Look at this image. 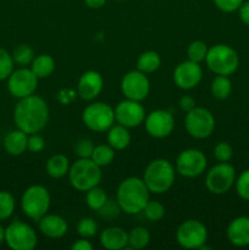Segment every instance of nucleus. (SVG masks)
<instances>
[{"instance_id":"obj_1","label":"nucleus","mask_w":249,"mask_h":250,"mask_svg":"<svg viewBox=\"0 0 249 250\" xmlns=\"http://www.w3.org/2000/svg\"><path fill=\"white\" fill-rule=\"evenodd\" d=\"M14 120L17 128L24 133H39L49 121V106L45 100L32 94L22 98L14 110Z\"/></svg>"},{"instance_id":"obj_2","label":"nucleus","mask_w":249,"mask_h":250,"mask_svg":"<svg viewBox=\"0 0 249 250\" xmlns=\"http://www.w3.org/2000/svg\"><path fill=\"white\" fill-rule=\"evenodd\" d=\"M148 187L144 181L138 177H128L120 183L117 188L116 202L121 208V211L128 215H136L143 211L149 202Z\"/></svg>"},{"instance_id":"obj_3","label":"nucleus","mask_w":249,"mask_h":250,"mask_svg":"<svg viewBox=\"0 0 249 250\" xmlns=\"http://www.w3.org/2000/svg\"><path fill=\"white\" fill-rule=\"evenodd\" d=\"M175 176L176 171L170 161L166 159H156L146 166L143 181L149 192L154 194H163L172 187Z\"/></svg>"},{"instance_id":"obj_4","label":"nucleus","mask_w":249,"mask_h":250,"mask_svg":"<svg viewBox=\"0 0 249 250\" xmlns=\"http://www.w3.org/2000/svg\"><path fill=\"white\" fill-rule=\"evenodd\" d=\"M67 175L71 186L80 192H87L102 182V167L90 158L78 159L70 166Z\"/></svg>"},{"instance_id":"obj_5","label":"nucleus","mask_w":249,"mask_h":250,"mask_svg":"<svg viewBox=\"0 0 249 250\" xmlns=\"http://www.w3.org/2000/svg\"><path fill=\"white\" fill-rule=\"evenodd\" d=\"M205 62L209 70L215 75L231 76L239 65L238 54L226 44H216L208 50Z\"/></svg>"},{"instance_id":"obj_6","label":"nucleus","mask_w":249,"mask_h":250,"mask_svg":"<svg viewBox=\"0 0 249 250\" xmlns=\"http://www.w3.org/2000/svg\"><path fill=\"white\" fill-rule=\"evenodd\" d=\"M21 207L27 217L38 222L44 215H46L50 207L49 190L43 186H31L22 195Z\"/></svg>"},{"instance_id":"obj_7","label":"nucleus","mask_w":249,"mask_h":250,"mask_svg":"<svg viewBox=\"0 0 249 250\" xmlns=\"http://www.w3.org/2000/svg\"><path fill=\"white\" fill-rule=\"evenodd\" d=\"M82 120L90 131L106 132L115 124V109L106 103H93L83 110Z\"/></svg>"},{"instance_id":"obj_8","label":"nucleus","mask_w":249,"mask_h":250,"mask_svg":"<svg viewBox=\"0 0 249 250\" xmlns=\"http://www.w3.org/2000/svg\"><path fill=\"white\" fill-rule=\"evenodd\" d=\"M5 242L12 250H32L38 243V237L29 225L15 220L5 229Z\"/></svg>"},{"instance_id":"obj_9","label":"nucleus","mask_w":249,"mask_h":250,"mask_svg":"<svg viewBox=\"0 0 249 250\" xmlns=\"http://www.w3.org/2000/svg\"><path fill=\"white\" fill-rule=\"evenodd\" d=\"M185 126L189 136L195 139H205L212 134L215 129V117L205 107L192 109L186 114Z\"/></svg>"},{"instance_id":"obj_10","label":"nucleus","mask_w":249,"mask_h":250,"mask_svg":"<svg viewBox=\"0 0 249 250\" xmlns=\"http://www.w3.org/2000/svg\"><path fill=\"white\" fill-rule=\"evenodd\" d=\"M236 183V171L228 163H220L209 170L205 177V186L212 194H225Z\"/></svg>"},{"instance_id":"obj_11","label":"nucleus","mask_w":249,"mask_h":250,"mask_svg":"<svg viewBox=\"0 0 249 250\" xmlns=\"http://www.w3.org/2000/svg\"><path fill=\"white\" fill-rule=\"evenodd\" d=\"M208 229L198 220H187L178 226L176 241L185 249H200L207 243Z\"/></svg>"},{"instance_id":"obj_12","label":"nucleus","mask_w":249,"mask_h":250,"mask_svg":"<svg viewBox=\"0 0 249 250\" xmlns=\"http://www.w3.org/2000/svg\"><path fill=\"white\" fill-rule=\"evenodd\" d=\"M208 165V159L203 151L198 149H186L181 151L176 160V171L181 176L194 178L202 175Z\"/></svg>"},{"instance_id":"obj_13","label":"nucleus","mask_w":249,"mask_h":250,"mask_svg":"<svg viewBox=\"0 0 249 250\" xmlns=\"http://www.w3.org/2000/svg\"><path fill=\"white\" fill-rule=\"evenodd\" d=\"M38 85V77L33 73L31 68L21 67L12 71L7 78V88L12 97L22 98L29 97L33 94Z\"/></svg>"},{"instance_id":"obj_14","label":"nucleus","mask_w":249,"mask_h":250,"mask_svg":"<svg viewBox=\"0 0 249 250\" xmlns=\"http://www.w3.org/2000/svg\"><path fill=\"white\" fill-rule=\"evenodd\" d=\"M121 90L126 99L142 102L149 95L150 82L145 73L138 70L129 71L122 78Z\"/></svg>"},{"instance_id":"obj_15","label":"nucleus","mask_w":249,"mask_h":250,"mask_svg":"<svg viewBox=\"0 0 249 250\" xmlns=\"http://www.w3.org/2000/svg\"><path fill=\"white\" fill-rule=\"evenodd\" d=\"M145 109L141 102L126 99L120 102L115 107V121L127 128L141 126L145 120Z\"/></svg>"},{"instance_id":"obj_16","label":"nucleus","mask_w":249,"mask_h":250,"mask_svg":"<svg viewBox=\"0 0 249 250\" xmlns=\"http://www.w3.org/2000/svg\"><path fill=\"white\" fill-rule=\"evenodd\" d=\"M144 125L149 136L163 139L172 133L175 128V120L172 114L166 110H154L146 115Z\"/></svg>"},{"instance_id":"obj_17","label":"nucleus","mask_w":249,"mask_h":250,"mask_svg":"<svg viewBox=\"0 0 249 250\" xmlns=\"http://www.w3.org/2000/svg\"><path fill=\"white\" fill-rule=\"evenodd\" d=\"M203 78V70L200 65L194 61H183L176 66L173 71V82L178 88L189 90L197 87Z\"/></svg>"},{"instance_id":"obj_18","label":"nucleus","mask_w":249,"mask_h":250,"mask_svg":"<svg viewBox=\"0 0 249 250\" xmlns=\"http://www.w3.org/2000/svg\"><path fill=\"white\" fill-rule=\"evenodd\" d=\"M104 80L97 71H85L78 80L77 93L83 100H93L102 93Z\"/></svg>"},{"instance_id":"obj_19","label":"nucleus","mask_w":249,"mask_h":250,"mask_svg":"<svg viewBox=\"0 0 249 250\" xmlns=\"http://www.w3.org/2000/svg\"><path fill=\"white\" fill-rule=\"evenodd\" d=\"M39 231L44 234V236L49 237V238H61L67 233V222L60 215L50 214L44 215L41 220L38 221Z\"/></svg>"},{"instance_id":"obj_20","label":"nucleus","mask_w":249,"mask_h":250,"mask_svg":"<svg viewBox=\"0 0 249 250\" xmlns=\"http://www.w3.org/2000/svg\"><path fill=\"white\" fill-rule=\"evenodd\" d=\"M227 238L236 247L249 246V217L239 216L232 220L227 227Z\"/></svg>"},{"instance_id":"obj_21","label":"nucleus","mask_w":249,"mask_h":250,"mask_svg":"<svg viewBox=\"0 0 249 250\" xmlns=\"http://www.w3.org/2000/svg\"><path fill=\"white\" fill-rule=\"evenodd\" d=\"M100 244L107 250L124 249L128 246V233L121 227H107L100 233Z\"/></svg>"},{"instance_id":"obj_22","label":"nucleus","mask_w":249,"mask_h":250,"mask_svg":"<svg viewBox=\"0 0 249 250\" xmlns=\"http://www.w3.org/2000/svg\"><path fill=\"white\" fill-rule=\"evenodd\" d=\"M27 136L28 134L19 128L7 133L4 139V148L6 153L14 156L22 155L27 150V143H28Z\"/></svg>"},{"instance_id":"obj_23","label":"nucleus","mask_w":249,"mask_h":250,"mask_svg":"<svg viewBox=\"0 0 249 250\" xmlns=\"http://www.w3.org/2000/svg\"><path fill=\"white\" fill-rule=\"evenodd\" d=\"M107 143L115 150H124L131 143V133L128 128L122 125H112L107 129Z\"/></svg>"},{"instance_id":"obj_24","label":"nucleus","mask_w":249,"mask_h":250,"mask_svg":"<svg viewBox=\"0 0 249 250\" xmlns=\"http://www.w3.org/2000/svg\"><path fill=\"white\" fill-rule=\"evenodd\" d=\"M46 173L53 178H62L70 170L68 159L62 154H55L46 161Z\"/></svg>"},{"instance_id":"obj_25","label":"nucleus","mask_w":249,"mask_h":250,"mask_svg":"<svg viewBox=\"0 0 249 250\" xmlns=\"http://www.w3.org/2000/svg\"><path fill=\"white\" fill-rule=\"evenodd\" d=\"M31 70L39 78H46L55 70V61L48 54H41L33 59L31 63Z\"/></svg>"},{"instance_id":"obj_26","label":"nucleus","mask_w":249,"mask_h":250,"mask_svg":"<svg viewBox=\"0 0 249 250\" xmlns=\"http://www.w3.org/2000/svg\"><path fill=\"white\" fill-rule=\"evenodd\" d=\"M161 58L156 51L149 50L142 54L137 61V70L143 73H153L160 67Z\"/></svg>"},{"instance_id":"obj_27","label":"nucleus","mask_w":249,"mask_h":250,"mask_svg":"<svg viewBox=\"0 0 249 250\" xmlns=\"http://www.w3.org/2000/svg\"><path fill=\"white\" fill-rule=\"evenodd\" d=\"M150 242V233L144 227H134L128 232V247L132 249H144Z\"/></svg>"},{"instance_id":"obj_28","label":"nucleus","mask_w":249,"mask_h":250,"mask_svg":"<svg viewBox=\"0 0 249 250\" xmlns=\"http://www.w3.org/2000/svg\"><path fill=\"white\" fill-rule=\"evenodd\" d=\"M232 92V83L228 76L217 75L211 83L212 97L219 100H225L229 97Z\"/></svg>"},{"instance_id":"obj_29","label":"nucleus","mask_w":249,"mask_h":250,"mask_svg":"<svg viewBox=\"0 0 249 250\" xmlns=\"http://www.w3.org/2000/svg\"><path fill=\"white\" fill-rule=\"evenodd\" d=\"M90 159L100 167L109 166L115 159V149L110 146L109 144L107 146L100 144V146H94V150H93Z\"/></svg>"},{"instance_id":"obj_30","label":"nucleus","mask_w":249,"mask_h":250,"mask_svg":"<svg viewBox=\"0 0 249 250\" xmlns=\"http://www.w3.org/2000/svg\"><path fill=\"white\" fill-rule=\"evenodd\" d=\"M106 202V193H105V190L103 189V188H100L99 186L93 187L90 188L89 190H87V194H85V203H87L89 209L94 210V211H99Z\"/></svg>"},{"instance_id":"obj_31","label":"nucleus","mask_w":249,"mask_h":250,"mask_svg":"<svg viewBox=\"0 0 249 250\" xmlns=\"http://www.w3.org/2000/svg\"><path fill=\"white\" fill-rule=\"evenodd\" d=\"M11 56L16 65L21 66V67H26L27 65L32 63V61H33L34 51L28 44H21V45L15 49Z\"/></svg>"},{"instance_id":"obj_32","label":"nucleus","mask_w":249,"mask_h":250,"mask_svg":"<svg viewBox=\"0 0 249 250\" xmlns=\"http://www.w3.org/2000/svg\"><path fill=\"white\" fill-rule=\"evenodd\" d=\"M208 46L204 42L202 41H194L189 44L187 50V55H188V60L194 61V62H203L205 61V58H207L208 54Z\"/></svg>"},{"instance_id":"obj_33","label":"nucleus","mask_w":249,"mask_h":250,"mask_svg":"<svg viewBox=\"0 0 249 250\" xmlns=\"http://www.w3.org/2000/svg\"><path fill=\"white\" fill-rule=\"evenodd\" d=\"M15 198L11 193L0 192V220H7L15 211Z\"/></svg>"},{"instance_id":"obj_34","label":"nucleus","mask_w":249,"mask_h":250,"mask_svg":"<svg viewBox=\"0 0 249 250\" xmlns=\"http://www.w3.org/2000/svg\"><path fill=\"white\" fill-rule=\"evenodd\" d=\"M143 212L149 221L158 222L160 221L164 217V215H165V208H164V205L161 204L160 202L149 200V202L146 203L145 208L143 209Z\"/></svg>"},{"instance_id":"obj_35","label":"nucleus","mask_w":249,"mask_h":250,"mask_svg":"<svg viewBox=\"0 0 249 250\" xmlns=\"http://www.w3.org/2000/svg\"><path fill=\"white\" fill-rule=\"evenodd\" d=\"M98 225L90 217H83L78 221L77 224V233L80 234L82 238H92L97 234Z\"/></svg>"},{"instance_id":"obj_36","label":"nucleus","mask_w":249,"mask_h":250,"mask_svg":"<svg viewBox=\"0 0 249 250\" xmlns=\"http://www.w3.org/2000/svg\"><path fill=\"white\" fill-rule=\"evenodd\" d=\"M14 65L12 56L5 49L0 48V81L9 78L14 71Z\"/></svg>"},{"instance_id":"obj_37","label":"nucleus","mask_w":249,"mask_h":250,"mask_svg":"<svg viewBox=\"0 0 249 250\" xmlns=\"http://www.w3.org/2000/svg\"><path fill=\"white\" fill-rule=\"evenodd\" d=\"M236 190L239 198L249 202V170L243 171L236 181Z\"/></svg>"},{"instance_id":"obj_38","label":"nucleus","mask_w":249,"mask_h":250,"mask_svg":"<svg viewBox=\"0 0 249 250\" xmlns=\"http://www.w3.org/2000/svg\"><path fill=\"white\" fill-rule=\"evenodd\" d=\"M233 155L232 146L226 142H220L214 146V156L219 163H228Z\"/></svg>"},{"instance_id":"obj_39","label":"nucleus","mask_w":249,"mask_h":250,"mask_svg":"<svg viewBox=\"0 0 249 250\" xmlns=\"http://www.w3.org/2000/svg\"><path fill=\"white\" fill-rule=\"evenodd\" d=\"M93 150H94V144H93V142L88 138H81L75 146L76 155L80 159L90 158Z\"/></svg>"},{"instance_id":"obj_40","label":"nucleus","mask_w":249,"mask_h":250,"mask_svg":"<svg viewBox=\"0 0 249 250\" xmlns=\"http://www.w3.org/2000/svg\"><path fill=\"white\" fill-rule=\"evenodd\" d=\"M120 211H121L120 205L117 204V203L115 204L112 200L107 199V202L105 203L104 207H103L98 212H99L100 216L104 217V219H115V217L119 216Z\"/></svg>"},{"instance_id":"obj_41","label":"nucleus","mask_w":249,"mask_h":250,"mask_svg":"<svg viewBox=\"0 0 249 250\" xmlns=\"http://www.w3.org/2000/svg\"><path fill=\"white\" fill-rule=\"evenodd\" d=\"M44 148H45V141H44L43 137L39 136L38 133L29 134L27 149H28L31 153H41Z\"/></svg>"},{"instance_id":"obj_42","label":"nucleus","mask_w":249,"mask_h":250,"mask_svg":"<svg viewBox=\"0 0 249 250\" xmlns=\"http://www.w3.org/2000/svg\"><path fill=\"white\" fill-rule=\"evenodd\" d=\"M215 6L224 12H233L239 9L244 0H212Z\"/></svg>"},{"instance_id":"obj_43","label":"nucleus","mask_w":249,"mask_h":250,"mask_svg":"<svg viewBox=\"0 0 249 250\" xmlns=\"http://www.w3.org/2000/svg\"><path fill=\"white\" fill-rule=\"evenodd\" d=\"M180 107L186 112L190 111V110L195 107V100L192 97H189V95H185V97L180 99Z\"/></svg>"},{"instance_id":"obj_44","label":"nucleus","mask_w":249,"mask_h":250,"mask_svg":"<svg viewBox=\"0 0 249 250\" xmlns=\"http://www.w3.org/2000/svg\"><path fill=\"white\" fill-rule=\"evenodd\" d=\"M239 11V19L244 24L249 26V0L242 2V5L238 9Z\"/></svg>"},{"instance_id":"obj_45","label":"nucleus","mask_w":249,"mask_h":250,"mask_svg":"<svg viewBox=\"0 0 249 250\" xmlns=\"http://www.w3.org/2000/svg\"><path fill=\"white\" fill-rule=\"evenodd\" d=\"M72 250H92L93 246L89 241H87V238H82V239H78L77 242L72 244L71 247Z\"/></svg>"},{"instance_id":"obj_46","label":"nucleus","mask_w":249,"mask_h":250,"mask_svg":"<svg viewBox=\"0 0 249 250\" xmlns=\"http://www.w3.org/2000/svg\"><path fill=\"white\" fill-rule=\"evenodd\" d=\"M84 2L90 9H100L102 6H104L106 0H84Z\"/></svg>"},{"instance_id":"obj_47","label":"nucleus","mask_w":249,"mask_h":250,"mask_svg":"<svg viewBox=\"0 0 249 250\" xmlns=\"http://www.w3.org/2000/svg\"><path fill=\"white\" fill-rule=\"evenodd\" d=\"M5 242V229H2V226L0 225V246Z\"/></svg>"}]
</instances>
